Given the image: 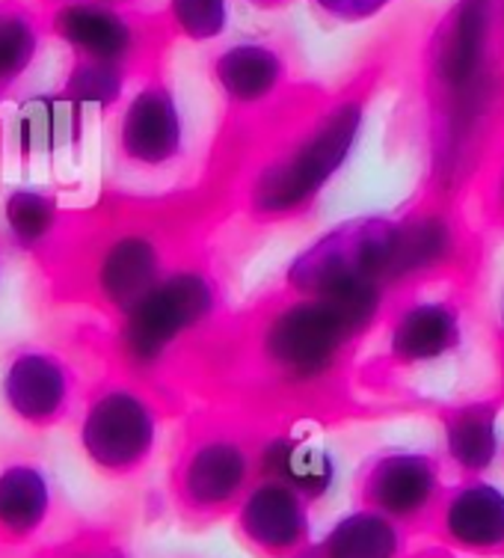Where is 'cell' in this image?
Here are the masks:
<instances>
[{"instance_id":"cell-1","label":"cell","mask_w":504,"mask_h":558,"mask_svg":"<svg viewBox=\"0 0 504 558\" xmlns=\"http://www.w3.org/2000/svg\"><path fill=\"white\" fill-rule=\"evenodd\" d=\"M158 408L137 384L108 377L84 396L77 410V446L105 478L125 482L149 466L158 449Z\"/></svg>"},{"instance_id":"cell-2","label":"cell","mask_w":504,"mask_h":558,"mask_svg":"<svg viewBox=\"0 0 504 558\" xmlns=\"http://www.w3.org/2000/svg\"><path fill=\"white\" fill-rule=\"evenodd\" d=\"M499 0H457L428 48V77L457 122L475 117L493 89Z\"/></svg>"},{"instance_id":"cell-3","label":"cell","mask_w":504,"mask_h":558,"mask_svg":"<svg viewBox=\"0 0 504 558\" xmlns=\"http://www.w3.org/2000/svg\"><path fill=\"white\" fill-rule=\"evenodd\" d=\"M377 301L380 289L362 286L291 306L270 327V356L291 375H321L335 363L342 344L374 318Z\"/></svg>"},{"instance_id":"cell-4","label":"cell","mask_w":504,"mask_h":558,"mask_svg":"<svg viewBox=\"0 0 504 558\" xmlns=\"http://www.w3.org/2000/svg\"><path fill=\"white\" fill-rule=\"evenodd\" d=\"M42 12L45 33L69 48L72 60L113 65L143 75L155 57L161 22L108 0H60Z\"/></svg>"},{"instance_id":"cell-5","label":"cell","mask_w":504,"mask_h":558,"mask_svg":"<svg viewBox=\"0 0 504 558\" xmlns=\"http://www.w3.org/2000/svg\"><path fill=\"white\" fill-rule=\"evenodd\" d=\"M214 310V286L199 270H170L155 289L116 318L113 344L122 363L149 372Z\"/></svg>"},{"instance_id":"cell-6","label":"cell","mask_w":504,"mask_h":558,"mask_svg":"<svg viewBox=\"0 0 504 558\" xmlns=\"http://www.w3.org/2000/svg\"><path fill=\"white\" fill-rule=\"evenodd\" d=\"M397 247H401V223L356 220L339 226L315 247L306 250L294 262L291 279L311 298L362 289V286L380 289L389 279H397Z\"/></svg>"},{"instance_id":"cell-7","label":"cell","mask_w":504,"mask_h":558,"mask_svg":"<svg viewBox=\"0 0 504 558\" xmlns=\"http://www.w3.org/2000/svg\"><path fill=\"white\" fill-rule=\"evenodd\" d=\"M362 125V101H342L318 122V129L291 151L288 161L273 163L256 184V205L261 211H291L333 179V172L354 151Z\"/></svg>"},{"instance_id":"cell-8","label":"cell","mask_w":504,"mask_h":558,"mask_svg":"<svg viewBox=\"0 0 504 558\" xmlns=\"http://www.w3.org/2000/svg\"><path fill=\"white\" fill-rule=\"evenodd\" d=\"M81 398V375L72 360L45 344H24L7 354L0 365V404L7 416L45 434L75 416Z\"/></svg>"},{"instance_id":"cell-9","label":"cell","mask_w":504,"mask_h":558,"mask_svg":"<svg viewBox=\"0 0 504 558\" xmlns=\"http://www.w3.org/2000/svg\"><path fill=\"white\" fill-rule=\"evenodd\" d=\"M184 149V119L172 86L151 75L125 101L116 122V155L137 170L170 167Z\"/></svg>"},{"instance_id":"cell-10","label":"cell","mask_w":504,"mask_h":558,"mask_svg":"<svg viewBox=\"0 0 504 558\" xmlns=\"http://www.w3.org/2000/svg\"><path fill=\"white\" fill-rule=\"evenodd\" d=\"M249 461L235 442H196L172 475V494L184 517L208 520L244 496Z\"/></svg>"},{"instance_id":"cell-11","label":"cell","mask_w":504,"mask_h":558,"mask_svg":"<svg viewBox=\"0 0 504 558\" xmlns=\"http://www.w3.org/2000/svg\"><path fill=\"white\" fill-rule=\"evenodd\" d=\"M306 502L309 499L294 487L268 478L244 496L237 529L249 547H256L261 556L297 558L311 544Z\"/></svg>"},{"instance_id":"cell-12","label":"cell","mask_w":504,"mask_h":558,"mask_svg":"<svg viewBox=\"0 0 504 558\" xmlns=\"http://www.w3.org/2000/svg\"><path fill=\"white\" fill-rule=\"evenodd\" d=\"M440 490L437 461L416 451H392L368 470L362 482L365 508L395 523H413L430 511Z\"/></svg>"},{"instance_id":"cell-13","label":"cell","mask_w":504,"mask_h":558,"mask_svg":"<svg viewBox=\"0 0 504 558\" xmlns=\"http://www.w3.org/2000/svg\"><path fill=\"white\" fill-rule=\"evenodd\" d=\"M54 482L45 463L15 458L0 466V549L33 547L54 517Z\"/></svg>"},{"instance_id":"cell-14","label":"cell","mask_w":504,"mask_h":558,"mask_svg":"<svg viewBox=\"0 0 504 558\" xmlns=\"http://www.w3.org/2000/svg\"><path fill=\"white\" fill-rule=\"evenodd\" d=\"M442 537L466 553L504 549V494L487 482L463 484L440 511Z\"/></svg>"},{"instance_id":"cell-15","label":"cell","mask_w":504,"mask_h":558,"mask_svg":"<svg viewBox=\"0 0 504 558\" xmlns=\"http://www.w3.org/2000/svg\"><path fill=\"white\" fill-rule=\"evenodd\" d=\"M81 119L84 110L65 105L57 93H45L24 101L10 119L12 155L24 163L51 161L57 151L81 140Z\"/></svg>"},{"instance_id":"cell-16","label":"cell","mask_w":504,"mask_h":558,"mask_svg":"<svg viewBox=\"0 0 504 558\" xmlns=\"http://www.w3.org/2000/svg\"><path fill=\"white\" fill-rule=\"evenodd\" d=\"M65 205L60 194L45 184H19L10 187L0 203V223L3 238L15 253L33 258L51 241Z\"/></svg>"},{"instance_id":"cell-17","label":"cell","mask_w":504,"mask_h":558,"mask_svg":"<svg viewBox=\"0 0 504 558\" xmlns=\"http://www.w3.org/2000/svg\"><path fill=\"white\" fill-rule=\"evenodd\" d=\"M285 60L265 43H237L214 57V81L235 105H256L276 93Z\"/></svg>"},{"instance_id":"cell-18","label":"cell","mask_w":504,"mask_h":558,"mask_svg":"<svg viewBox=\"0 0 504 558\" xmlns=\"http://www.w3.org/2000/svg\"><path fill=\"white\" fill-rule=\"evenodd\" d=\"M297 558H401V532L395 520L362 508L342 517Z\"/></svg>"},{"instance_id":"cell-19","label":"cell","mask_w":504,"mask_h":558,"mask_svg":"<svg viewBox=\"0 0 504 558\" xmlns=\"http://www.w3.org/2000/svg\"><path fill=\"white\" fill-rule=\"evenodd\" d=\"M39 7L27 0H0V105L15 93L45 43Z\"/></svg>"},{"instance_id":"cell-20","label":"cell","mask_w":504,"mask_h":558,"mask_svg":"<svg viewBox=\"0 0 504 558\" xmlns=\"http://www.w3.org/2000/svg\"><path fill=\"white\" fill-rule=\"evenodd\" d=\"M460 344L457 312L445 303H419L397 318L392 330V354L401 363H428Z\"/></svg>"},{"instance_id":"cell-21","label":"cell","mask_w":504,"mask_h":558,"mask_svg":"<svg viewBox=\"0 0 504 558\" xmlns=\"http://www.w3.org/2000/svg\"><path fill=\"white\" fill-rule=\"evenodd\" d=\"M261 463H265V470H268L270 478L285 482L288 487H294L297 494L306 496V499H321V496L333 487V458H330L321 446H315V442H270L268 449H265V454H261Z\"/></svg>"},{"instance_id":"cell-22","label":"cell","mask_w":504,"mask_h":558,"mask_svg":"<svg viewBox=\"0 0 504 558\" xmlns=\"http://www.w3.org/2000/svg\"><path fill=\"white\" fill-rule=\"evenodd\" d=\"M128 81V72L113 69V65L89 63V60H72L69 69H65L63 84L57 89V96L63 98L65 105H72V108L77 110H110L122 101Z\"/></svg>"},{"instance_id":"cell-23","label":"cell","mask_w":504,"mask_h":558,"mask_svg":"<svg viewBox=\"0 0 504 558\" xmlns=\"http://www.w3.org/2000/svg\"><path fill=\"white\" fill-rule=\"evenodd\" d=\"M445 440L454 461L469 473H481L495 458V422L483 408L457 410L445 422Z\"/></svg>"},{"instance_id":"cell-24","label":"cell","mask_w":504,"mask_h":558,"mask_svg":"<svg viewBox=\"0 0 504 558\" xmlns=\"http://www.w3.org/2000/svg\"><path fill=\"white\" fill-rule=\"evenodd\" d=\"M167 27L190 43H211L229 27V0H167Z\"/></svg>"},{"instance_id":"cell-25","label":"cell","mask_w":504,"mask_h":558,"mask_svg":"<svg viewBox=\"0 0 504 558\" xmlns=\"http://www.w3.org/2000/svg\"><path fill=\"white\" fill-rule=\"evenodd\" d=\"M27 558H131L125 544L108 526H84L72 535L36 547Z\"/></svg>"},{"instance_id":"cell-26","label":"cell","mask_w":504,"mask_h":558,"mask_svg":"<svg viewBox=\"0 0 504 558\" xmlns=\"http://www.w3.org/2000/svg\"><path fill=\"white\" fill-rule=\"evenodd\" d=\"M323 15L339 22H365L380 10H386L392 0H311Z\"/></svg>"},{"instance_id":"cell-27","label":"cell","mask_w":504,"mask_h":558,"mask_svg":"<svg viewBox=\"0 0 504 558\" xmlns=\"http://www.w3.org/2000/svg\"><path fill=\"white\" fill-rule=\"evenodd\" d=\"M7 250H10V244H7V238H3V232H0V279H3V262H7Z\"/></svg>"},{"instance_id":"cell-28","label":"cell","mask_w":504,"mask_h":558,"mask_svg":"<svg viewBox=\"0 0 504 558\" xmlns=\"http://www.w3.org/2000/svg\"><path fill=\"white\" fill-rule=\"evenodd\" d=\"M249 3H256V7H282L288 0H249Z\"/></svg>"},{"instance_id":"cell-29","label":"cell","mask_w":504,"mask_h":558,"mask_svg":"<svg viewBox=\"0 0 504 558\" xmlns=\"http://www.w3.org/2000/svg\"><path fill=\"white\" fill-rule=\"evenodd\" d=\"M54 3H60V0H36L39 10H48V7H54Z\"/></svg>"},{"instance_id":"cell-30","label":"cell","mask_w":504,"mask_h":558,"mask_svg":"<svg viewBox=\"0 0 504 558\" xmlns=\"http://www.w3.org/2000/svg\"><path fill=\"white\" fill-rule=\"evenodd\" d=\"M499 27L504 31V0H499Z\"/></svg>"},{"instance_id":"cell-31","label":"cell","mask_w":504,"mask_h":558,"mask_svg":"<svg viewBox=\"0 0 504 558\" xmlns=\"http://www.w3.org/2000/svg\"><path fill=\"white\" fill-rule=\"evenodd\" d=\"M108 3H116V7H131V3H137V0H108Z\"/></svg>"},{"instance_id":"cell-32","label":"cell","mask_w":504,"mask_h":558,"mask_svg":"<svg viewBox=\"0 0 504 558\" xmlns=\"http://www.w3.org/2000/svg\"><path fill=\"white\" fill-rule=\"evenodd\" d=\"M502 324H504V312H502Z\"/></svg>"}]
</instances>
